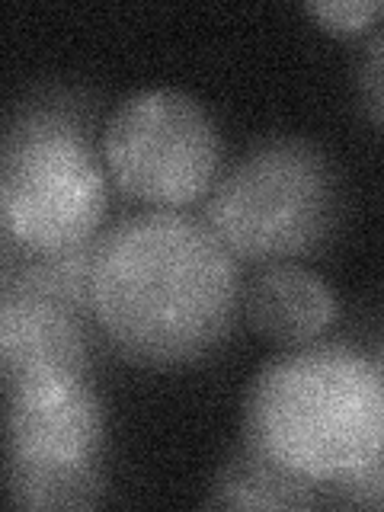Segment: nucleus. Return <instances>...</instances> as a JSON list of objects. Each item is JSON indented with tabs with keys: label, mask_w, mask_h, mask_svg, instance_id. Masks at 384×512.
Listing matches in <instances>:
<instances>
[{
	"label": "nucleus",
	"mask_w": 384,
	"mask_h": 512,
	"mask_svg": "<svg viewBox=\"0 0 384 512\" xmlns=\"http://www.w3.org/2000/svg\"><path fill=\"white\" fill-rule=\"evenodd\" d=\"M356 77H359V96L365 112L372 116L375 125L384 128V32L365 45Z\"/></svg>",
	"instance_id": "ddd939ff"
},
{
	"label": "nucleus",
	"mask_w": 384,
	"mask_h": 512,
	"mask_svg": "<svg viewBox=\"0 0 384 512\" xmlns=\"http://www.w3.org/2000/svg\"><path fill=\"white\" fill-rule=\"evenodd\" d=\"M308 16L320 26H327L333 32H359L375 20L378 13H384V4H372V0H352V4H308L304 7Z\"/></svg>",
	"instance_id": "4468645a"
},
{
	"label": "nucleus",
	"mask_w": 384,
	"mask_h": 512,
	"mask_svg": "<svg viewBox=\"0 0 384 512\" xmlns=\"http://www.w3.org/2000/svg\"><path fill=\"white\" fill-rule=\"evenodd\" d=\"M340 189L324 151L301 138L256 144L218 176L205 224L244 263H288L333 234Z\"/></svg>",
	"instance_id": "7ed1b4c3"
},
{
	"label": "nucleus",
	"mask_w": 384,
	"mask_h": 512,
	"mask_svg": "<svg viewBox=\"0 0 384 512\" xmlns=\"http://www.w3.org/2000/svg\"><path fill=\"white\" fill-rule=\"evenodd\" d=\"M106 199L103 164L71 112L29 106L13 119L0 167V221L10 247L42 253L96 240Z\"/></svg>",
	"instance_id": "20e7f679"
},
{
	"label": "nucleus",
	"mask_w": 384,
	"mask_h": 512,
	"mask_svg": "<svg viewBox=\"0 0 384 512\" xmlns=\"http://www.w3.org/2000/svg\"><path fill=\"white\" fill-rule=\"evenodd\" d=\"M237 308V256L180 208L132 215L96 240L90 314L128 362L176 368L212 356Z\"/></svg>",
	"instance_id": "f257e3e1"
},
{
	"label": "nucleus",
	"mask_w": 384,
	"mask_h": 512,
	"mask_svg": "<svg viewBox=\"0 0 384 512\" xmlns=\"http://www.w3.org/2000/svg\"><path fill=\"white\" fill-rule=\"evenodd\" d=\"M381 368H384V356H381Z\"/></svg>",
	"instance_id": "2eb2a0df"
},
{
	"label": "nucleus",
	"mask_w": 384,
	"mask_h": 512,
	"mask_svg": "<svg viewBox=\"0 0 384 512\" xmlns=\"http://www.w3.org/2000/svg\"><path fill=\"white\" fill-rule=\"evenodd\" d=\"M244 429L256 452L330 487L384 452V368L340 343L295 346L253 378Z\"/></svg>",
	"instance_id": "f03ea898"
},
{
	"label": "nucleus",
	"mask_w": 384,
	"mask_h": 512,
	"mask_svg": "<svg viewBox=\"0 0 384 512\" xmlns=\"http://www.w3.org/2000/svg\"><path fill=\"white\" fill-rule=\"evenodd\" d=\"M103 445V410L84 378L32 381L7 391V455L90 461Z\"/></svg>",
	"instance_id": "423d86ee"
},
{
	"label": "nucleus",
	"mask_w": 384,
	"mask_h": 512,
	"mask_svg": "<svg viewBox=\"0 0 384 512\" xmlns=\"http://www.w3.org/2000/svg\"><path fill=\"white\" fill-rule=\"evenodd\" d=\"M333 487V503L349 506V509H384V452L362 464L359 471L346 474L336 480Z\"/></svg>",
	"instance_id": "f8f14e48"
},
{
	"label": "nucleus",
	"mask_w": 384,
	"mask_h": 512,
	"mask_svg": "<svg viewBox=\"0 0 384 512\" xmlns=\"http://www.w3.org/2000/svg\"><path fill=\"white\" fill-rule=\"evenodd\" d=\"M103 160L125 196L180 208L218 183L221 138L196 96L151 87L132 93L109 116Z\"/></svg>",
	"instance_id": "39448f33"
},
{
	"label": "nucleus",
	"mask_w": 384,
	"mask_h": 512,
	"mask_svg": "<svg viewBox=\"0 0 384 512\" xmlns=\"http://www.w3.org/2000/svg\"><path fill=\"white\" fill-rule=\"evenodd\" d=\"M320 503V484L292 474L253 445L221 464L208 500L212 509H311Z\"/></svg>",
	"instance_id": "1a4fd4ad"
},
{
	"label": "nucleus",
	"mask_w": 384,
	"mask_h": 512,
	"mask_svg": "<svg viewBox=\"0 0 384 512\" xmlns=\"http://www.w3.org/2000/svg\"><path fill=\"white\" fill-rule=\"evenodd\" d=\"M7 493L20 509H90L103 500V474L90 461L7 455Z\"/></svg>",
	"instance_id": "9d476101"
},
{
	"label": "nucleus",
	"mask_w": 384,
	"mask_h": 512,
	"mask_svg": "<svg viewBox=\"0 0 384 512\" xmlns=\"http://www.w3.org/2000/svg\"><path fill=\"white\" fill-rule=\"evenodd\" d=\"M0 365H4L7 391L32 381L84 378L87 340L80 317L58 308V304L4 288Z\"/></svg>",
	"instance_id": "0eeeda50"
},
{
	"label": "nucleus",
	"mask_w": 384,
	"mask_h": 512,
	"mask_svg": "<svg viewBox=\"0 0 384 512\" xmlns=\"http://www.w3.org/2000/svg\"><path fill=\"white\" fill-rule=\"evenodd\" d=\"M93 260H96V240L64 250L23 253V260L7 269L4 288L42 298L48 304H58V308L84 317L90 314Z\"/></svg>",
	"instance_id": "9b49d317"
},
{
	"label": "nucleus",
	"mask_w": 384,
	"mask_h": 512,
	"mask_svg": "<svg viewBox=\"0 0 384 512\" xmlns=\"http://www.w3.org/2000/svg\"><path fill=\"white\" fill-rule=\"evenodd\" d=\"M253 330L282 346H308L336 320V295L317 272L295 263H272L247 292Z\"/></svg>",
	"instance_id": "6e6552de"
}]
</instances>
